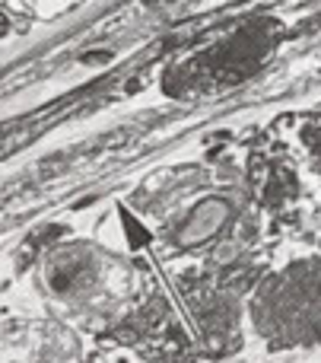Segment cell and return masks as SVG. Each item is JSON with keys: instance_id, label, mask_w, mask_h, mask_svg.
I'll return each mask as SVG.
<instances>
[{"instance_id": "1", "label": "cell", "mask_w": 321, "mask_h": 363, "mask_svg": "<svg viewBox=\"0 0 321 363\" xmlns=\"http://www.w3.org/2000/svg\"><path fill=\"white\" fill-rule=\"evenodd\" d=\"M255 328L274 347L321 345V258L267 277L252 303Z\"/></svg>"}, {"instance_id": "2", "label": "cell", "mask_w": 321, "mask_h": 363, "mask_svg": "<svg viewBox=\"0 0 321 363\" xmlns=\"http://www.w3.org/2000/svg\"><path fill=\"white\" fill-rule=\"evenodd\" d=\"M229 220V207L223 201H204L191 211V220L182 233H178V242L182 245H201L207 236H214L216 230H223Z\"/></svg>"}]
</instances>
